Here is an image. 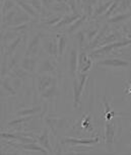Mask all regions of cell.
<instances>
[{"label":"cell","mask_w":131,"mask_h":155,"mask_svg":"<svg viewBox=\"0 0 131 155\" xmlns=\"http://www.w3.org/2000/svg\"><path fill=\"white\" fill-rule=\"evenodd\" d=\"M42 37H43L42 33H38L29 41L27 46V51H25V56H37V54L40 51V48H42V45H41Z\"/></svg>","instance_id":"5b68a950"},{"label":"cell","mask_w":131,"mask_h":155,"mask_svg":"<svg viewBox=\"0 0 131 155\" xmlns=\"http://www.w3.org/2000/svg\"><path fill=\"white\" fill-rule=\"evenodd\" d=\"M59 95V89L57 87V84L50 86L47 88L44 92L41 93V98L43 99H49V98H54L56 96Z\"/></svg>","instance_id":"603a6c76"},{"label":"cell","mask_w":131,"mask_h":155,"mask_svg":"<svg viewBox=\"0 0 131 155\" xmlns=\"http://www.w3.org/2000/svg\"><path fill=\"white\" fill-rule=\"evenodd\" d=\"M113 2H114V0H110V1H108V2L106 1V2H103V3H99V6L95 8L94 14H92V19L98 18L102 14L106 13L108 9L110 8V6L113 4Z\"/></svg>","instance_id":"ffe728a7"},{"label":"cell","mask_w":131,"mask_h":155,"mask_svg":"<svg viewBox=\"0 0 131 155\" xmlns=\"http://www.w3.org/2000/svg\"><path fill=\"white\" fill-rule=\"evenodd\" d=\"M19 147L22 149H24L25 151H30V152H41V153L44 154H48L49 151L47 149H45L42 145H38L35 142H31V143H25V144H19Z\"/></svg>","instance_id":"e0dca14e"},{"label":"cell","mask_w":131,"mask_h":155,"mask_svg":"<svg viewBox=\"0 0 131 155\" xmlns=\"http://www.w3.org/2000/svg\"><path fill=\"white\" fill-rule=\"evenodd\" d=\"M16 5L17 4L14 2V0H2V15H4L8 11L13 9Z\"/></svg>","instance_id":"f546056e"},{"label":"cell","mask_w":131,"mask_h":155,"mask_svg":"<svg viewBox=\"0 0 131 155\" xmlns=\"http://www.w3.org/2000/svg\"><path fill=\"white\" fill-rule=\"evenodd\" d=\"M30 75H31V72H29L25 69L22 68V67H20V65L14 67V68L9 72V74H8V76H10L11 78L17 77V78L22 79V80L29 78V77H30Z\"/></svg>","instance_id":"d6986e66"},{"label":"cell","mask_w":131,"mask_h":155,"mask_svg":"<svg viewBox=\"0 0 131 155\" xmlns=\"http://www.w3.org/2000/svg\"><path fill=\"white\" fill-rule=\"evenodd\" d=\"M19 55H11L9 56V59L7 61V67H8V73L12 70L14 67H16L17 65H19Z\"/></svg>","instance_id":"1f68e13d"},{"label":"cell","mask_w":131,"mask_h":155,"mask_svg":"<svg viewBox=\"0 0 131 155\" xmlns=\"http://www.w3.org/2000/svg\"><path fill=\"white\" fill-rule=\"evenodd\" d=\"M55 72H56V66L49 58H45L43 61H41L37 67L38 74H51Z\"/></svg>","instance_id":"30bf717a"},{"label":"cell","mask_w":131,"mask_h":155,"mask_svg":"<svg viewBox=\"0 0 131 155\" xmlns=\"http://www.w3.org/2000/svg\"><path fill=\"white\" fill-rule=\"evenodd\" d=\"M11 84H12V86H13V88L17 90V89H19L20 87H22V79H20V78H11Z\"/></svg>","instance_id":"8d00e7d4"},{"label":"cell","mask_w":131,"mask_h":155,"mask_svg":"<svg viewBox=\"0 0 131 155\" xmlns=\"http://www.w3.org/2000/svg\"><path fill=\"white\" fill-rule=\"evenodd\" d=\"M46 124L51 128V131L54 135H56V131L58 129H62L68 126V120L66 119H54V118H47L46 119Z\"/></svg>","instance_id":"8fae6325"},{"label":"cell","mask_w":131,"mask_h":155,"mask_svg":"<svg viewBox=\"0 0 131 155\" xmlns=\"http://www.w3.org/2000/svg\"><path fill=\"white\" fill-rule=\"evenodd\" d=\"M10 78H11L10 76L2 78V90H3V91H6L8 94H10V95H15L16 90L13 88L12 84H11Z\"/></svg>","instance_id":"484cf974"},{"label":"cell","mask_w":131,"mask_h":155,"mask_svg":"<svg viewBox=\"0 0 131 155\" xmlns=\"http://www.w3.org/2000/svg\"><path fill=\"white\" fill-rule=\"evenodd\" d=\"M98 66L103 67H115V68H127L131 65L129 61L120 59V58H109V59H103L97 62Z\"/></svg>","instance_id":"52a82bcc"},{"label":"cell","mask_w":131,"mask_h":155,"mask_svg":"<svg viewBox=\"0 0 131 155\" xmlns=\"http://www.w3.org/2000/svg\"><path fill=\"white\" fill-rule=\"evenodd\" d=\"M57 40H58V52H59V57H62L64 52H65L66 46H67V37L66 35L61 34V35H57L56 36Z\"/></svg>","instance_id":"d4e9b609"},{"label":"cell","mask_w":131,"mask_h":155,"mask_svg":"<svg viewBox=\"0 0 131 155\" xmlns=\"http://www.w3.org/2000/svg\"><path fill=\"white\" fill-rule=\"evenodd\" d=\"M40 112H42V107H41V106H36V107H30V109L19 110L18 112L16 113V115L19 116V117L34 116V115H37V114H39Z\"/></svg>","instance_id":"4316f807"},{"label":"cell","mask_w":131,"mask_h":155,"mask_svg":"<svg viewBox=\"0 0 131 155\" xmlns=\"http://www.w3.org/2000/svg\"><path fill=\"white\" fill-rule=\"evenodd\" d=\"M63 15L61 14H57V15H52V16H47V18L44 20V25H48V27H54L58 22L60 21Z\"/></svg>","instance_id":"4dcf8cb0"},{"label":"cell","mask_w":131,"mask_h":155,"mask_svg":"<svg viewBox=\"0 0 131 155\" xmlns=\"http://www.w3.org/2000/svg\"><path fill=\"white\" fill-rule=\"evenodd\" d=\"M54 84H57V79L50 74H39L37 78V89L40 94Z\"/></svg>","instance_id":"277c9868"},{"label":"cell","mask_w":131,"mask_h":155,"mask_svg":"<svg viewBox=\"0 0 131 155\" xmlns=\"http://www.w3.org/2000/svg\"><path fill=\"white\" fill-rule=\"evenodd\" d=\"M20 67H22L29 72H34L38 67V57L37 56H25L20 60L19 62Z\"/></svg>","instance_id":"4fadbf2b"},{"label":"cell","mask_w":131,"mask_h":155,"mask_svg":"<svg viewBox=\"0 0 131 155\" xmlns=\"http://www.w3.org/2000/svg\"><path fill=\"white\" fill-rule=\"evenodd\" d=\"M116 134V125L111 120L108 121L106 124V145L108 146V150L112 151V146L114 145Z\"/></svg>","instance_id":"9c48e42d"},{"label":"cell","mask_w":131,"mask_h":155,"mask_svg":"<svg viewBox=\"0 0 131 155\" xmlns=\"http://www.w3.org/2000/svg\"><path fill=\"white\" fill-rule=\"evenodd\" d=\"M76 38H77V43H78V49L82 50L83 49V44L86 41V33H83V31H80L79 34L76 35Z\"/></svg>","instance_id":"e575fe53"},{"label":"cell","mask_w":131,"mask_h":155,"mask_svg":"<svg viewBox=\"0 0 131 155\" xmlns=\"http://www.w3.org/2000/svg\"><path fill=\"white\" fill-rule=\"evenodd\" d=\"M52 9L55 11H63V12H67V8H66V4L64 2H58L57 4H55L52 6Z\"/></svg>","instance_id":"d590c367"},{"label":"cell","mask_w":131,"mask_h":155,"mask_svg":"<svg viewBox=\"0 0 131 155\" xmlns=\"http://www.w3.org/2000/svg\"><path fill=\"white\" fill-rule=\"evenodd\" d=\"M67 3L69 5V8H70L71 12H74V13H78L77 12V3H76V0H67Z\"/></svg>","instance_id":"74e56055"},{"label":"cell","mask_w":131,"mask_h":155,"mask_svg":"<svg viewBox=\"0 0 131 155\" xmlns=\"http://www.w3.org/2000/svg\"><path fill=\"white\" fill-rule=\"evenodd\" d=\"M92 60L89 55L86 54V51L80 50L78 53V72L79 73H87L92 68Z\"/></svg>","instance_id":"ba28073f"},{"label":"cell","mask_w":131,"mask_h":155,"mask_svg":"<svg viewBox=\"0 0 131 155\" xmlns=\"http://www.w3.org/2000/svg\"><path fill=\"white\" fill-rule=\"evenodd\" d=\"M76 3H77V6L79 7L80 6V3H81V0H76Z\"/></svg>","instance_id":"60d3db41"},{"label":"cell","mask_w":131,"mask_h":155,"mask_svg":"<svg viewBox=\"0 0 131 155\" xmlns=\"http://www.w3.org/2000/svg\"><path fill=\"white\" fill-rule=\"evenodd\" d=\"M80 16H81L80 13H74V12H72L71 14H65V15L62 16L60 21L53 27L54 30H59V28L65 27V25H72V23H73L75 20H77Z\"/></svg>","instance_id":"9a60e30c"},{"label":"cell","mask_w":131,"mask_h":155,"mask_svg":"<svg viewBox=\"0 0 131 155\" xmlns=\"http://www.w3.org/2000/svg\"><path fill=\"white\" fill-rule=\"evenodd\" d=\"M34 119V117L33 116H25V117H22V118H18V119H15V120H12L11 122H9L7 124L8 127H12V126H15L17 124H22V123H25V122H30L32 121V120Z\"/></svg>","instance_id":"d6a6232c"},{"label":"cell","mask_w":131,"mask_h":155,"mask_svg":"<svg viewBox=\"0 0 131 155\" xmlns=\"http://www.w3.org/2000/svg\"><path fill=\"white\" fill-rule=\"evenodd\" d=\"M92 148H89V147H82V148H80V147H77V148H72L71 149V151H73L75 152V153H81V152H89V151H91Z\"/></svg>","instance_id":"f35d334b"},{"label":"cell","mask_w":131,"mask_h":155,"mask_svg":"<svg viewBox=\"0 0 131 155\" xmlns=\"http://www.w3.org/2000/svg\"><path fill=\"white\" fill-rule=\"evenodd\" d=\"M100 30H101L100 27H92V28H89V30L86 31V42L89 43V45L95 40V38L97 37V35L99 34Z\"/></svg>","instance_id":"83f0119b"},{"label":"cell","mask_w":131,"mask_h":155,"mask_svg":"<svg viewBox=\"0 0 131 155\" xmlns=\"http://www.w3.org/2000/svg\"><path fill=\"white\" fill-rule=\"evenodd\" d=\"M100 141L99 138H89V139H75V138H66L63 139L61 143L62 144H70L71 146L76 145H92L97 144Z\"/></svg>","instance_id":"5bb4252c"},{"label":"cell","mask_w":131,"mask_h":155,"mask_svg":"<svg viewBox=\"0 0 131 155\" xmlns=\"http://www.w3.org/2000/svg\"><path fill=\"white\" fill-rule=\"evenodd\" d=\"M22 36H18L15 40H13L12 42L9 43L6 47H3V52L2 55H6V56H11L14 54V52L16 51L17 47L19 46V44L22 43Z\"/></svg>","instance_id":"ac0fdd59"},{"label":"cell","mask_w":131,"mask_h":155,"mask_svg":"<svg viewBox=\"0 0 131 155\" xmlns=\"http://www.w3.org/2000/svg\"><path fill=\"white\" fill-rule=\"evenodd\" d=\"M10 31H14L16 34H20V35H25L27 31H29L30 28V23L29 22H25V23H22V25H15V27H10L8 28Z\"/></svg>","instance_id":"f1b7e54d"},{"label":"cell","mask_w":131,"mask_h":155,"mask_svg":"<svg viewBox=\"0 0 131 155\" xmlns=\"http://www.w3.org/2000/svg\"><path fill=\"white\" fill-rule=\"evenodd\" d=\"M89 78L87 73H79L78 76L74 78L73 81V107L77 109L80 106L81 95L84 88V85L86 83V80Z\"/></svg>","instance_id":"7a4b0ae2"},{"label":"cell","mask_w":131,"mask_h":155,"mask_svg":"<svg viewBox=\"0 0 131 155\" xmlns=\"http://www.w3.org/2000/svg\"><path fill=\"white\" fill-rule=\"evenodd\" d=\"M131 17V10L127 11V12H123V13H119L117 15H112L110 18L107 19V22L110 23V25H119V23L125 21L128 18Z\"/></svg>","instance_id":"44dd1931"},{"label":"cell","mask_w":131,"mask_h":155,"mask_svg":"<svg viewBox=\"0 0 131 155\" xmlns=\"http://www.w3.org/2000/svg\"><path fill=\"white\" fill-rule=\"evenodd\" d=\"M130 91H131V86H130Z\"/></svg>","instance_id":"b9f144b4"},{"label":"cell","mask_w":131,"mask_h":155,"mask_svg":"<svg viewBox=\"0 0 131 155\" xmlns=\"http://www.w3.org/2000/svg\"><path fill=\"white\" fill-rule=\"evenodd\" d=\"M122 28H123V31H124L126 34H131V21H130V22H128L127 25H125Z\"/></svg>","instance_id":"ab89813d"},{"label":"cell","mask_w":131,"mask_h":155,"mask_svg":"<svg viewBox=\"0 0 131 155\" xmlns=\"http://www.w3.org/2000/svg\"><path fill=\"white\" fill-rule=\"evenodd\" d=\"M131 45V39H125V40H121L118 41V42L109 44V45H106L104 47H101V48H97L95 50L91 51V54H89V57L92 58H98L99 56H104L106 54L111 53L113 51H116V50H119L120 48H123V47H127Z\"/></svg>","instance_id":"6da1fadb"},{"label":"cell","mask_w":131,"mask_h":155,"mask_svg":"<svg viewBox=\"0 0 131 155\" xmlns=\"http://www.w3.org/2000/svg\"><path fill=\"white\" fill-rule=\"evenodd\" d=\"M119 3H120V0H115V1L113 2V4L111 5V6H110V8L108 9L107 12L105 13V17H106L107 19L110 18L113 13H115V11H116V9H117Z\"/></svg>","instance_id":"836d02e7"},{"label":"cell","mask_w":131,"mask_h":155,"mask_svg":"<svg viewBox=\"0 0 131 155\" xmlns=\"http://www.w3.org/2000/svg\"><path fill=\"white\" fill-rule=\"evenodd\" d=\"M41 45L44 51L47 53L49 56L54 57L57 59L59 57V52H58V41L53 38L44 36L42 37V41H41Z\"/></svg>","instance_id":"3957f363"},{"label":"cell","mask_w":131,"mask_h":155,"mask_svg":"<svg viewBox=\"0 0 131 155\" xmlns=\"http://www.w3.org/2000/svg\"><path fill=\"white\" fill-rule=\"evenodd\" d=\"M86 19H87V15H86V14L81 15L77 20H75L72 25H69V28H67V34H69V35L74 34L78 28H80L81 27H82V25L86 21Z\"/></svg>","instance_id":"7402d4cb"},{"label":"cell","mask_w":131,"mask_h":155,"mask_svg":"<svg viewBox=\"0 0 131 155\" xmlns=\"http://www.w3.org/2000/svg\"><path fill=\"white\" fill-rule=\"evenodd\" d=\"M37 140L39 142V144H41L45 149H47L49 151V153H54V151L52 150L51 144H50V138H49V130L47 128L44 129L43 133L40 136L37 137Z\"/></svg>","instance_id":"2e32d148"},{"label":"cell","mask_w":131,"mask_h":155,"mask_svg":"<svg viewBox=\"0 0 131 155\" xmlns=\"http://www.w3.org/2000/svg\"><path fill=\"white\" fill-rule=\"evenodd\" d=\"M18 36H20V35L7 28V31H3V35H2V47H6L8 44L12 42L13 40H15Z\"/></svg>","instance_id":"cb8c5ba5"},{"label":"cell","mask_w":131,"mask_h":155,"mask_svg":"<svg viewBox=\"0 0 131 155\" xmlns=\"http://www.w3.org/2000/svg\"><path fill=\"white\" fill-rule=\"evenodd\" d=\"M78 49L76 47H72L70 52H69L68 57V68L69 73L71 77H76L77 71H78Z\"/></svg>","instance_id":"8992f818"},{"label":"cell","mask_w":131,"mask_h":155,"mask_svg":"<svg viewBox=\"0 0 131 155\" xmlns=\"http://www.w3.org/2000/svg\"><path fill=\"white\" fill-rule=\"evenodd\" d=\"M122 35L117 31H111L109 34H107L103 39H102L99 44L97 45V48H101V47H104L106 45H109V44L118 42V41H121ZM96 48V49H97Z\"/></svg>","instance_id":"7c38bea8"}]
</instances>
